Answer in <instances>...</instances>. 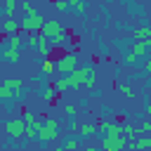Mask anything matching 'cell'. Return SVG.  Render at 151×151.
I'll use <instances>...</instances> for the list:
<instances>
[{
  "label": "cell",
  "instance_id": "obj_16",
  "mask_svg": "<svg viewBox=\"0 0 151 151\" xmlns=\"http://www.w3.org/2000/svg\"><path fill=\"white\" fill-rule=\"evenodd\" d=\"M57 97H59V92H57L52 85H47V87H45V92H42V99H45L47 104H54V99H57Z\"/></svg>",
  "mask_w": 151,
  "mask_h": 151
},
{
  "label": "cell",
  "instance_id": "obj_28",
  "mask_svg": "<svg viewBox=\"0 0 151 151\" xmlns=\"http://www.w3.org/2000/svg\"><path fill=\"white\" fill-rule=\"evenodd\" d=\"M64 111H66V113H68L71 118L76 116V106H73V104H66V106H64Z\"/></svg>",
  "mask_w": 151,
  "mask_h": 151
},
{
  "label": "cell",
  "instance_id": "obj_5",
  "mask_svg": "<svg viewBox=\"0 0 151 151\" xmlns=\"http://www.w3.org/2000/svg\"><path fill=\"white\" fill-rule=\"evenodd\" d=\"M21 85H24V83H21L19 78H7V80L0 85V99H2V101H9L12 97H17V94H19Z\"/></svg>",
  "mask_w": 151,
  "mask_h": 151
},
{
  "label": "cell",
  "instance_id": "obj_27",
  "mask_svg": "<svg viewBox=\"0 0 151 151\" xmlns=\"http://www.w3.org/2000/svg\"><path fill=\"white\" fill-rule=\"evenodd\" d=\"M76 146H78V139H76V137H71V139L64 142V149H76Z\"/></svg>",
  "mask_w": 151,
  "mask_h": 151
},
{
  "label": "cell",
  "instance_id": "obj_24",
  "mask_svg": "<svg viewBox=\"0 0 151 151\" xmlns=\"http://www.w3.org/2000/svg\"><path fill=\"white\" fill-rule=\"evenodd\" d=\"M21 9H24V14H35V7H33L28 0H24V2H21Z\"/></svg>",
  "mask_w": 151,
  "mask_h": 151
},
{
  "label": "cell",
  "instance_id": "obj_31",
  "mask_svg": "<svg viewBox=\"0 0 151 151\" xmlns=\"http://www.w3.org/2000/svg\"><path fill=\"white\" fill-rule=\"evenodd\" d=\"M0 113H2V111H0Z\"/></svg>",
  "mask_w": 151,
  "mask_h": 151
},
{
  "label": "cell",
  "instance_id": "obj_2",
  "mask_svg": "<svg viewBox=\"0 0 151 151\" xmlns=\"http://www.w3.org/2000/svg\"><path fill=\"white\" fill-rule=\"evenodd\" d=\"M71 83H73V90L76 87H80V85H94V71H92V66H76L71 73Z\"/></svg>",
  "mask_w": 151,
  "mask_h": 151
},
{
  "label": "cell",
  "instance_id": "obj_22",
  "mask_svg": "<svg viewBox=\"0 0 151 151\" xmlns=\"http://www.w3.org/2000/svg\"><path fill=\"white\" fill-rule=\"evenodd\" d=\"M7 45H9V47H17V50H19V47H21L24 42L19 40V33H12V35H7Z\"/></svg>",
  "mask_w": 151,
  "mask_h": 151
},
{
  "label": "cell",
  "instance_id": "obj_19",
  "mask_svg": "<svg viewBox=\"0 0 151 151\" xmlns=\"http://www.w3.org/2000/svg\"><path fill=\"white\" fill-rule=\"evenodd\" d=\"M21 120H24L26 125H35V127L40 125V120L35 118V113H33V111H24V118H21Z\"/></svg>",
  "mask_w": 151,
  "mask_h": 151
},
{
  "label": "cell",
  "instance_id": "obj_25",
  "mask_svg": "<svg viewBox=\"0 0 151 151\" xmlns=\"http://www.w3.org/2000/svg\"><path fill=\"white\" fill-rule=\"evenodd\" d=\"M26 45L35 50V45H38V33H31V35H28V40H26Z\"/></svg>",
  "mask_w": 151,
  "mask_h": 151
},
{
  "label": "cell",
  "instance_id": "obj_10",
  "mask_svg": "<svg viewBox=\"0 0 151 151\" xmlns=\"http://www.w3.org/2000/svg\"><path fill=\"white\" fill-rule=\"evenodd\" d=\"M132 40H144V42H151V28L149 26H137L132 31Z\"/></svg>",
  "mask_w": 151,
  "mask_h": 151
},
{
  "label": "cell",
  "instance_id": "obj_15",
  "mask_svg": "<svg viewBox=\"0 0 151 151\" xmlns=\"http://www.w3.org/2000/svg\"><path fill=\"white\" fill-rule=\"evenodd\" d=\"M2 59L9 61V64H17V61H19V50H17V47H7V50L2 52Z\"/></svg>",
  "mask_w": 151,
  "mask_h": 151
},
{
  "label": "cell",
  "instance_id": "obj_1",
  "mask_svg": "<svg viewBox=\"0 0 151 151\" xmlns=\"http://www.w3.org/2000/svg\"><path fill=\"white\" fill-rule=\"evenodd\" d=\"M59 137V123L57 120H52V118H45V120H40V125H38V142L40 144H47V142H52V139H57Z\"/></svg>",
  "mask_w": 151,
  "mask_h": 151
},
{
  "label": "cell",
  "instance_id": "obj_6",
  "mask_svg": "<svg viewBox=\"0 0 151 151\" xmlns=\"http://www.w3.org/2000/svg\"><path fill=\"white\" fill-rule=\"evenodd\" d=\"M42 17L35 12V14H26L24 19H21V24H19V28L21 31H28V33H38L40 31V26H42Z\"/></svg>",
  "mask_w": 151,
  "mask_h": 151
},
{
  "label": "cell",
  "instance_id": "obj_4",
  "mask_svg": "<svg viewBox=\"0 0 151 151\" xmlns=\"http://www.w3.org/2000/svg\"><path fill=\"white\" fill-rule=\"evenodd\" d=\"M101 146L106 151H120L123 146H127V139H125V134H118V132H104Z\"/></svg>",
  "mask_w": 151,
  "mask_h": 151
},
{
  "label": "cell",
  "instance_id": "obj_11",
  "mask_svg": "<svg viewBox=\"0 0 151 151\" xmlns=\"http://www.w3.org/2000/svg\"><path fill=\"white\" fill-rule=\"evenodd\" d=\"M52 87H54V90H57L59 94H64V92H66L68 87H73V83H71V76H68V73H66V76H61V78H59L57 83H52Z\"/></svg>",
  "mask_w": 151,
  "mask_h": 151
},
{
  "label": "cell",
  "instance_id": "obj_17",
  "mask_svg": "<svg viewBox=\"0 0 151 151\" xmlns=\"http://www.w3.org/2000/svg\"><path fill=\"white\" fill-rule=\"evenodd\" d=\"M42 73H45V76H52V73H54V59H52V54L42 59Z\"/></svg>",
  "mask_w": 151,
  "mask_h": 151
},
{
  "label": "cell",
  "instance_id": "obj_21",
  "mask_svg": "<svg viewBox=\"0 0 151 151\" xmlns=\"http://www.w3.org/2000/svg\"><path fill=\"white\" fill-rule=\"evenodd\" d=\"M14 9H17V2H14V0H5V12H2V14H5V19H7V17H12V14H14Z\"/></svg>",
  "mask_w": 151,
  "mask_h": 151
},
{
  "label": "cell",
  "instance_id": "obj_9",
  "mask_svg": "<svg viewBox=\"0 0 151 151\" xmlns=\"http://www.w3.org/2000/svg\"><path fill=\"white\" fill-rule=\"evenodd\" d=\"M35 50H38L40 57H50V54H52V42H50V38L42 35L40 31H38V45H35Z\"/></svg>",
  "mask_w": 151,
  "mask_h": 151
},
{
  "label": "cell",
  "instance_id": "obj_12",
  "mask_svg": "<svg viewBox=\"0 0 151 151\" xmlns=\"http://www.w3.org/2000/svg\"><path fill=\"white\" fill-rule=\"evenodd\" d=\"M127 146L132 151H142V149H151V137H142V139H132L127 142Z\"/></svg>",
  "mask_w": 151,
  "mask_h": 151
},
{
  "label": "cell",
  "instance_id": "obj_7",
  "mask_svg": "<svg viewBox=\"0 0 151 151\" xmlns=\"http://www.w3.org/2000/svg\"><path fill=\"white\" fill-rule=\"evenodd\" d=\"M24 125H26V123H24L21 118H12V120L5 123V132H7L12 139H21V137H24Z\"/></svg>",
  "mask_w": 151,
  "mask_h": 151
},
{
  "label": "cell",
  "instance_id": "obj_14",
  "mask_svg": "<svg viewBox=\"0 0 151 151\" xmlns=\"http://www.w3.org/2000/svg\"><path fill=\"white\" fill-rule=\"evenodd\" d=\"M2 33H7V35H12V33H19V24H17L12 17H7V19L2 21Z\"/></svg>",
  "mask_w": 151,
  "mask_h": 151
},
{
  "label": "cell",
  "instance_id": "obj_26",
  "mask_svg": "<svg viewBox=\"0 0 151 151\" xmlns=\"http://www.w3.org/2000/svg\"><path fill=\"white\" fill-rule=\"evenodd\" d=\"M54 7L59 12H64V9H68V0H54Z\"/></svg>",
  "mask_w": 151,
  "mask_h": 151
},
{
  "label": "cell",
  "instance_id": "obj_3",
  "mask_svg": "<svg viewBox=\"0 0 151 151\" xmlns=\"http://www.w3.org/2000/svg\"><path fill=\"white\" fill-rule=\"evenodd\" d=\"M40 33L47 35L50 40H54V38H61V35L66 33V28H64V24L57 21V19H45L42 26H40Z\"/></svg>",
  "mask_w": 151,
  "mask_h": 151
},
{
  "label": "cell",
  "instance_id": "obj_29",
  "mask_svg": "<svg viewBox=\"0 0 151 151\" xmlns=\"http://www.w3.org/2000/svg\"><path fill=\"white\" fill-rule=\"evenodd\" d=\"M139 132H151V123H149V120H144V123H142V127H139Z\"/></svg>",
  "mask_w": 151,
  "mask_h": 151
},
{
  "label": "cell",
  "instance_id": "obj_23",
  "mask_svg": "<svg viewBox=\"0 0 151 151\" xmlns=\"http://www.w3.org/2000/svg\"><path fill=\"white\" fill-rule=\"evenodd\" d=\"M68 9H76L78 14H85V12H87V0H83V2H78V5H73V7H68Z\"/></svg>",
  "mask_w": 151,
  "mask_h": 151
},
{
  "label": "cell",
  "instance_id": "obj_8",
  "mask_svg": "<svg viewBox=\"0 0 151 151\" xmlns=\"http://www.w3.org/2000/svg\"><path fill=\"white\" fill-rule=\"evenodd\" d=\"M76 68V54H64L61 59H57L54 61V71H59V73H71Z\"/></svg>",
  "mask_w": 151,
  "mask_h": 151
},
{
  "label": "cell",
  "instance_id": "obj_13",
  "mask_svg": "<svg viewBox=\"0 0 151 151\" xmlns=\"http://www.w3.org/2000/svg\"><path fill=\"white\" fill-rule=\"evenodd\" d=\"M149 45H151V42H144V40H134V42H132V54H134V57H144V54L149 52Z\"/></svg>",
  "mask_w": 151,
  "mask_h": 151
},
{
  "label": "cell",
  "instance_id": "obj_30",
  "mask_svg": "<svg viewBox=\"0 0 151 151\" xmlns=\"http://www.w3.org/2000/svg\"><path fill=\"white\" fill-rule=\"evenodd\" d=\"M137 59H139V57H134V54H132V52H130V54H127V57H125V61H127V64H134V61H137Z\"/></svg>",
  "mask_w": 151,
  "mask_h": 151
},
{
  "label": "cell",
  "instance_id": "obj_18",
  "mask_svg": "<svg viewBox=\"0 0 151 151\" xmlns=\"http://www.w3.org/2000/svg\"><path fill=\"white\" fill-rule=\"evenodd\" d=\"M118 92H120L123 97H127V99H132V97H134V92H132V85H130V83H120V85H118Z\"/></svg>",
  "mask_w": 151,
  "mask_h": 151
},
{
  "label": "cell",
  "instance_id": "obj_20",
  "mask_svg": "<svg viewBox=\"0 0 151 151\" xmlns=\"http://www.w3.org/2000/svg\"><path fill=\"white\" fill-rule=\"evenodd\" d=\"M94 132H97V125H92V123H83L80 125V134L83 137H92Z\"/></svg>",
  "mask_w": 151,
  "mask_h": 151
}]
</instances>
